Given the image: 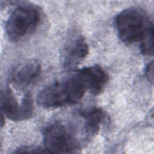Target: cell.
Wrapping results in <instances>:
<instances>
[{"label":"cell","mask_w":154,"mask_h":154,"mask_svg":"<svg viewBox=\"0 0 154 154\" xmlns=\"http://www.w3.org/2000/svg\"><path fill=\"white\" fill-rule=\"evenodd\" d=\"M87 87L76 73L43 88L37 96V103L46 109H55L77 103L83 97Z\"/></svg>","instance_id":"cell-1"},{"label":"cell","mask_w":154,"mask_h":154,"mask_svg":"<svg viewBox=\"0 0 154 154\" xmlns=\"http://www.w3.org/2000/svg\"><path fill=\"white\" fill-rule=\"evenodd\" d=\"M115 25L120 39L126 43L141 42L153 26L147 14L137 7L128 8L120 12L116 17Z\"/></svg>","instance_id":"cell-2"},{"label":"cell","mask_w":154,"mask_h":154,"mask_svg":"<svg viewBox=\"0 0 154 154\" xmlns=\"http://www.w3.org/2000/svg\"><path fill=\"white\" fill-rule=\"evenodd\" d=\"M42 13L36 5L24 4L19 5L8 17L5 31L13 42H18L31 34L40 23Z\"/></svg>","instance_id":"cell-3"},{"label":"cell","mask_w":154,"mask_h":154,"mask_svg":"<svg viewBox=\"0 0 154 154\" xmlns=\"http://www.w3.org/2000/svg\"><path fill=\"white\" fill-rule=\"evenodd\" d=\"M43 143L47 153H75L80 149L79 143L71 131L59 122L45 129Z\"/></svg>","instance_id":"cell-4"},{"label":"cell","mask_w":154,"mask_h":154,"mask_svg":"<svg viewBox=\"0 0 154 154\" xmlns=\"http://www.w3.org/2000/svg\"><path fill=\"white\" fill-rule=\"evenodd\" d=\"M76 72L84 82L87 90L93 95L100 94L109 81L107 72L97 64L83 67Z\"/></svg>","instance_id":"cell-5"},{"label":"cell","mask_w":154,"mask_h":154,"mask_svg":"<svg viewBox=\"0 0 154 154\" xmlns=\"http://www.w3.org/2000/svg\"><path fill=\"white\" fill-rule=\"evenodd\" d=\"M89 47L82 35L73 37L66 45L63 52V66L66 69L76 67L88 55Z\"/></svg>","instance_id":"cell-6"},{"label":"cell","mask_w":154,"mask_h":154,"mask_svg":"<svg viewBox=\"0 0 154 154\" xmlns=\"http://www.w3.org/2000/svg\"><path fill=\"white\" fill-rule=\"evenodd\" d=\"M1 114L13 121H22L27 119V108L22 100L17 102L12 90L9 87L4 88L1 92Z\"/></svg>","instance_id":"cell-7"},{"label":"cell","mask_w":154,"mask_h":154,"mask_svg":"<svg viewBox=\"0 0 154 154\" xmlns=\"http://www.w3.org/2000/svg\"><path fill=\"white\" fill-rule=\"evenodd\" d=\"M41 71L42 66L37 60H28L14 69L10 75V81L19 87H26L38 79Z\"/></svg>","instance_id":"cell-8"},{"label":"cell","mask_w":154,"mask_h":154,"mask_svg":"<svg viewBox=\"0 0 154 154\" xmlns=\"http://www.w3.org/2000/svg\"><path fill=\"white\" fill-rule=\"evenodd\" d=\"M80 116L84 119V132L88 137L97 134L100 125L108 120L106 112L100 108H93L82 111Z\"/></svg>","instance_id":"cell-9"},{"label":"cell","mask_w":154,"mask_h":154,"mask_svg":"<svg viewBox=\"0 0 154 154\" xmlns=\"http://www.w3.org/2000/svg\"><path fill=\"white\" fill-rule=\"evenodd\" d=\"M140 49L144 55H153V26H152L145 34L141 41Z\"/></svg>","instance_id":"cell-10"},{"label":"cell","mask_w":154,"mask_h":154,"mask_svg":"<svg viewBox=\"0 0 154 154\" xmlns=\"http://www.w3.org/2000/svg\"><path fill=\"white\" fill-rule=\"evenodd\" d=\"M15 153H47L45 148L33 146H23L19 148Z\"/></svg>","instance_id":"cell-11"},{"label":"cell","mask_w":154,"mask_h":154,"mask_svg":"<svg viewBox=\"0 0 154 154\" xmlns=\"http://www.w3.org/2000/svg\"><path fill=\"white\" fill-rule=\"evenodd\" d=\"M145 75L146 78L150 83H153V61L149 62L145 67Z\"/></svg>","instance_id":"cell-12"}]
</instances>
